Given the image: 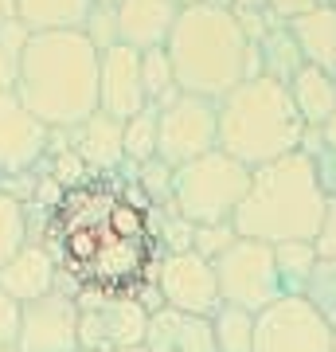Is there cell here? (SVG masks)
<instances>
[{
    "label": "cell",
    "mask_w": 336,
    "mask_h": 352,
    "mask_svg": "<svg viewBox=\"0 0 336 352\" xmlns=\"http://www.w3.org/2000/svg\"><path fill=\"white\" fill-rule=\"evenodd\" d=\"M16 337H20V305L0 294V349H16Z\"/></svg>",
    "instance_id": "34"
},
{
    "label": "cell",
    "mask_w": 336,
    "mask_h": 352,
    "mask_svg": "<svg viewBox=\"0 0 336 352\" xmlns=\"http://www.w3.org/2000/svg\"><path fill=\"white\" fill-rule=\"evenodd\" d=\"M250 188V168L227 157L223 149H212L176 168L172 176V204L188 223H231L238 204Z\"/></svg>",
    "instance_id": "6"
},
{
    "label": "cell",
    "mask_w": 336,
    "mask_h": 352,
    "mask_svg": "<svg viewBox=\"0 0 336 352\" xmlns=\"http://www.w3.org/2000/svg\"><path fill=\"white\" fill-rule=\"evenodd\" d=\"M289 32L298 39L301 59L309 67H321L324 75L336 78V8L333 4L313 8V12L289 20Z\"/></svg>",
    "instance_id": "18"
},
{
    "label": "cell",
    "mask_w": 336,
    "mask_h": 352,
    "mask_svg": "<svg viewBox=\"0 0 336 352\" xmlns=\"http://www.w3.org/2000/svg\"><path fill=\"white\" fill-rule=\"evenodd\" d=\"M113 352H149V349H145V344H141V349H113Z\"/></svg>",
    "instance_id": "43"
},
{
    "label": "cell",
    "mask_w": 336,
    "mask_h": 352,
    "mask_svg": "<svg viewBox=\"0 0 336 352\" xmlns=\"http://www.w3.org/2000/svg\"><path fill=\"white\" fill-rule=\"evenodd\" d=\"M0 184H4V173H0Z\"/></svg>",
    "instance_id": "46"
},
{
    "label": "cell",
    "mask_w": 336,
    "mask_h": 352,
    "mask_svg": "<svg viewBox=\"0 0 336 352\" xmlns=\"http://www.w3.org/2000/svg\"><path fill=\"white\" fill-rule=\"evenodd\" d=\"M238 239L235 223H203L196 227V239H192V251L199 254V258H208V263H215L219 254L231 251V243Z\"/></svg>",
    "instance_id": "32"
},
{
    "label": "cell",
    "mask_w": 336,
    "mask_h": 352,
    "mask_svg": "<svg viewBox=\"0 0 336 352\" xmlns=\"http://www.w3.org/2000/svg\"><path fill=\"white\" fill-rule=\"evenodd\" d=\"M122 126L117 118L110 113H90L82 126L75 129H63L67 141H71V149L82 157L90 173H113V168H122L125 164V149H122Z\"/></svg>",
    "instance_id": "16"
},
{
    "label": "cell",
    "mask_w": 336,
    "mask_h": 352,
    "mask_svg": "<svg viewBox=\"0 0 336 352\" xmlns=\"http://www.w3.org/2000/svg\"><path fill=\"white\" fill-rule=\"evenodd\" d=\"M176 16H180V8L172 0H122L117 4V36L133 51L164 47L172 36Z\"/></svg>",
    "instance_id": "15"
},
{
    "label": "cell",
    "mask_w": 336,
    "mask_h": 352,
    "mask_svg": "<svg viewBox=\"0 0 336 352\" xmlns=\"http://www.w3.org/2000/svg\"><path fill=\"white\" fill-rule=\"evenodd\" d=\"M157 294H161L164 309L208 317V321H212L215 309L223 305L219 282H215V266L208 263V258H199L196 251L164 254L161 274H157Z\"/></svg>",
    "instance_id": "10"
},
{
    "label": "cell",
    "mask_w": 336,
    "mask_h": 352,
    "mask_svg": "<svg viewBox=\"0 0 336 352\" xmlns=\"http://www.w3.org/2000/svg\"><path fill=\"white\" fill-rule=\"evenodd\" d=\"M192 239H196V223H188L180 212L164 215V223H161L164 254H184V251H192Z\"/></svg>",
    "instance_id": "33"
},
{
    "label": "cell",
    "mask_w": 336,
    "mask_h": 352,
    "mask_svg": "<svg viewBox=\"0 0 336 352\" xmlns=\"http://www.w3.org/2000/svg\"><path fill=\"white\" fill-rule=\"evenodd\" d=\"M172 176H176V168H172V164H164L161 157L137 168V180H141V188H145V196H149L164 215L176 212V204H172Z\"/></svg>",
    "instance_id": "30"
},
{
    "label": "cell",
    "mask_w": 336,
    "mask_h": 352,
    "mask_svg": "<svg viewBox=\"0 0 336 352\" xmlns=\"http://www.w3.org/2000/svg\"><path fill=\"white\" fill-rule=\"evenodd\" d=\"M254 317L238 305H219L212 317L215 349L219 352H254Z\"/></svg>",
    "instance_id": "26"
},
{
    "label": "cell",
    "mask_w": 336,
    "mask_h": 352,
    "mask_svg": "<svg viewBox=\"0 0 336 352\" xmlns=\"http://www.w3.org/2000/svg\"><path fill=\"white\" fill-rule=\"evenodd\" d=\"M317 133H321V149H333L336 153V113L324 122L321 129H317Z\"/></svg>",
    "instance_id": "38"
},
{
    "label": "cell",
    "mask_w": 336,
    "mask_h": 352,
    "mask_svg": "<svg viewBox=\"0 0 336 352\" xmlns=\"http://www.w3.org/2000/svg\"><path fill=\"white\" fill-rule=\"evenodd\" d=\"M27 39H32V32L20 20L8 28H0V90H16V82H20Z\"/></svg>",
    "instance_id": "29"
},
{
    "label": "cell",
    "mask_w": 336,
    "mask_h": 352,
    "mask_svg": "<svg viewBox=\"0 0 336 352\" xmlns=\"http://www.w3.org/2000/svg\"><path fill=\"white\" fill-rule=\"evenodd\" d=\"M51 289H59V270L43 243H24L12 254V263L0 270V294H8L16 305L39 302Z\"/></svg>",
    "instance_id": "14"
},
{
    "label": "cell",
    "mask_w": 336,
    "mask_h": 352,
    "mask_svg": "<svg viewBox=\"0 0 336 352\" xmlns=\"http://www.w3.org/2000/svg\"><path fill=\"white\" fill-rule=\"evenodd\" d=\"M164 51L172 59L180 94L208 102H223L238 82L258 75V55L238 24V12L219 0L180 8Z\"/></svg>",
    "instance_id": "2"
},
{
    "label": "cell",
    "mask_w": 336,
    "mask_h": 352,
    "mask_svg": "<svg viewBox=\"0 0 336 352\" xmlns=\"http://www.w3.org/2000/svg\"><path fill=\"white\" fill-rule=\"evenodd\" d=\"M51 145V129L27 110L16 90H0V173H36Z\"/></svg>",
    "instance_id": "12"
},
{
    "label": "cell",
    "mask_w": 336,
    "mask_h": 352,
    "mask_svg": "<svg viewBox=\"0 0 336 352\" xmlns=\"http://www.w3.org/2000/svg\"><path fill=\"white\" fill-rule=\"evenodd\" d=\"M301 298H305L336 333V258H317V266H313V274H309V282H305V294H301Z\"/></svg>",
    "instance_id": "27"
},
{
    "label": "cell",
    "mask_w": 336,
    "mask_h": 352,
    "mask_svg": "<svg viewBox=\"0 0 336 352\" xmlns=\"http://www.w3.org/2000/svg\"><path fill=\"white\" fill-rule=\"evenodd\" d=\"M309 161H313V168H317V180H321L324 196L336 200V153L333 149H317Z\"/></svg>",
    "instance_id": "37"
},
{
    "label": "cell",
    "mask_w": 336,
    "mask_h": 352,
    "mask_svg": "<svg viewBox=\"0 0 336 352\" xmlns=\"http://www.w3.org/2000/svg\"><path fill=\"white\" fill-rule=\"evenodd\" d=\"M141 87H145V98L149 106L164 110L168 102L180 94L176 87V71H172V59L164 47H153V51H141Z\"/></svg>",
    "instance_id": "25"
},
{
    "label": "cell",
    "mask_w": 336,
    "mask_h": 352,
    "mask_svg": "<svg viewBox=\"0 0 336 352\" xmlns=\"http://www.w3.org/2000/svg\"><path fill=\"white\" fill-rule=\"evenodd\" d=\"M274 266H278V282H282V298H301L313 266H317V247L313 243H278Z\"/></svg>",
    "instance_id": "23"
},
{
    "label": "cell",
    "mask_w": 336,
    "mask_h": 352,
    "mask_svg": "<svg viewBox=\"0 0 336 352\" xmlns=\"http://www.w3.org/2000/svg\"><path fill=\"white\" fill-rule=\"evenodd\" d=\"M27 243V204L0 192V270L12 263V254Z\"/></svg>",
    "instance_id": "28"
},
{
    "label": "cell",
    "mask_w": 336,
    "mask_h": 352,
    "mask_svg": "<svg viewBox=\"0 0 336 352\" xmlns=\"http://www.w3.org/2000/svg\"><path fill=\"white\" fill-rule=\"evenodd\" d=\"M145 106H149V98H145V87H141V51L125 47V43L102 51L98 110L117 118V122H129V118H137Z\"/></svg>",
    "instance_id": "13"
},
{
    "label": "cell",
    "mask_w": 336,
    "mask_h": 352,
    "mask_svg": "<svg viewBox=\"0 0 336 352\" xmlns=\"http://www.w3.org/2000/svg\"><path fill=\"white\" fill-rule=\"evenodd\" d=\"M145 349L149 352H219L208 317L176 314V309H157L149 317Z\"/></svg>",
    "instance_id": "17"
},
{
    "label": "cell",
    "mask_w": 336,
    "mask_h": 352,
    "mask_svg": "<svg viewBox=\"0 0 336 352\" xmlns=\"http://www.w3.org/2000/svg\"><path fill=\"white\" fill-rule=\"evenodd\" d=\"M317 258H336V200H328V212L321 219V231H317Z\"/></svg>",
    "instance_id": "35"
},
{
    "label": "cell",
    "mask_w": 336,
    "mask_h": 352,
    "mask_svg": "<svg viewBox=\"0 0 336 352\" xmlns=\"http://www.w3.org/2000/svg\"><path fill=\"white\" fill-rule=\"evenodd\" d=\"M164 212L145 196L137 168L87 173L63 188L43 223L59 289L75 298H145L164 263Z\"/></svg>",
    "instance_id": "1"
},
{
    "label": "cell",
    "mask_w": 336,
    "mask_h": 352,
    "mask_svg": "<svg viewBox=\"0 0 336 352\" xmlns=\"http://www.w3.org/2000/svg\"><path fill=\"white\" fill-rule=\"evenodd\" d=\"M20 20V12H16V0H0V28H8Z\"/></svg>",
    "instance_id": "39"
},
{
    "label": "cell",
    "mask_w": 336,
    "mask_h": 352,
    "mask_svg": "<svg viewBox=\"0 0 336 352\" xmlns=\"http://www.w3.org/2000/svg\"><path fill=\"white\" fill-rule=\"evenodd\" d=\"M328 0H266V8L278 16V24H289V20H298V16L313 12V8H324Z\"/></svg>",
    "instance_id": "36"
},
{
    "label": "cell",
    "mask_w": 336,
    "mask_h": 352,
    "mask_svg": "<svg viewBox=\"0 0 336 352\" xmlns=\"http://www.w3.org/2000/svg\"><path fill=\"white\" fill-rule=\"evenodd\" d=\"M328 4H333V8H336V0H328Z\"/></svg>",
    "instance_id": "47"
},
{
    "label": "cell",
    "mask_w": 336,
    "mask_h": 352,
    "mask_svg": "<svg viewBox=\"0 0 336 352\" xmlns=\"http://www.w3.org/2000/svg\"><path fill=\"white\" fill-rule=\"evenodd\" d=\"M328 212L317 168L305 153H289L250 173V188L235 212V231L258 243H313Z\"/></svg>",
    "instance_id": "4"
},
{
    "label": "cell",
    "mask_w": 336,
    "mask_h": 352,
    "mask_svg": "<svg viewBox=\"0 0 336 352\" xmlns=\"http://www.w3.org/2000/svg\"><path fill=\"white\" fill-rule=\"evenodd\" d=\"M333 352H336V333H333Z\"/></svg>",
    "instance_id": "44"
},
{
    "label": "cell",
    "mask_w": 336,
    "mask_h": 352,
    "mask_svg": "<svg viewBox=\"0 0 336 352\" xmlns=\"http://www.w3.org/2000/svg\"><path fill=\"white\" fill-rule=\"evenodd\" d=\"M0 352H16V349H0Z\"/></svg>",
    "instance_id": "45"
},
{
    "label": "cell",
    "mask_w": 336,
    "mask_h": 352,
    "mask_svg": "<svg viewBox=\"0 0 336 352\" xmlns=\"http://www.w3.org/2000/svg\"><path fill=\"white\" fill-rule=\"evenodd\" d=\"M16 352H78V298L51 289L47 298L20 305Z\"/></svg>",
    "instance_id": "11"
},
{
    "label": "cell",
    "mask_w": 336,
    "mask_h": 352,
    "mask_svg": "<svg viewBox=\"0 0 336 352\" xmlns=\"http://www.w3.org/2000/svg\"><path fill=\"white\" fill-rule=\"evenodd\" d=\"M176 8H192V4H203V0H172Z\"/></svg>",
    "instance_id": "41"
},
{
    "label": "cell",
    "mask_w": 336,
    "mask_h": 352,
    "mask_svg": "<svg viewBox=\"0 0 336 352\" xmlns=\"http://www.w3.org/2000/svg\"><path fill=\"white\" fill-rule=\"evenodd\" d=\"M289 94H293V106H298L305 129H321L336 113V78L324 75L321 67H301L289 82Z\"/></svg>",
    "instance_id": "20"
},
{
    "label": "cell",
    "mask_w": 336,
    "mask_h": 352,
    "mask_svg": "<svg viewBox=\"0 0 336 352\" xmlns=\"http://www.w3.org/2000/svg\"><path fill=\"white\" fill-rule=\"evenodd\" d=\"M301 138L305 122L293 106V94L274 78L254 75L219 102V149L250 173L298 153Z\"/></svg>",
    "instance_id": "5"
},
{
    "label": "cell",
    "mask_w": 336,
    "mask_h": 352,
    "mask_svg": "<svg viewBox=\"0 0 336 352\" xmlns=\"http://www.w3.org/2000/svg\"><path fill=\"white\" fill-rule=\"evenodd\" d=\"M98 47L82 32H36L16 94L51 133L75 129L98 113Z\"/></svg>",
    "instance_id": "3"
},
{
    "label": "cell",
    "mask_w": 336,
    "mask_h": 352,
    "mask_svg": "<svg viewBox=\"0 0 336 352\" xmlns=\"http://www.w3.org/2000/svg\"><path fill=\"white\" fill-rule=\"evenodd\" d=\"M94 0H16L20 24L36 32H82Z\"/></svg>",
    "instance_id": "21"
},
{
    "label": "cell",
    "mask_w": 336,
    "mask_h": 352,
    "mask_svg": "<svg viewBox=\"0 0 336 352\" xmlns=\"http://www.w3.org/2000/svg\"><path fill=\"white\" fill-rule=\"evenodd\" d=\"M102 333H106V352L113 349H141L149 337V309L141 298H110L98 302Z\"/></svg>",
    "instance_id": "19"
},
{
    "label": "cell",
    "mask_w": 336,
    "mask_h": 352,
    "mask_svg": "<svg viewBox=\"0 0 336 352\" xmlns=\"http://www.w3.org/2000/svg\"><path fill=\"white\" fill-rule=\"evenodd\" d=\"M212 149H219V102L176 94L157 122V157L180 168Z\"/></svg>",
    "instance_id": "8"
},
{
    "label": "cell",
    "mask_w": 336,
    "mask_h": 352,
    "mask_svg": "<svg viewBox=\"0 0 336 352\" xmlns=\"http://www.w3.org/2000/svg\"><path fill=\"white\" fill-rule=\"evenodd\" d=\"M157 122H161V110L145 106L137 118H129L122 126V149H125V164L129 168H141V164L157 161Z\"/></svg>",
    "instance_id": "24"
},
{
    "label": "cell",
    "mask_w": 336,
    "mask_h": 352,
    "mask_svg": "<svg viewBox=\"0 0 336 352\" xmlns=\"http://www.w3.org/2000/svg\"><path fill=\"white\" fill-rule=\"evenodd\" d=\"M82 36L102 51H110L122 43V36H117V8H110V4H94L87 16V24H82Z\"/></svg>",
    "instance_id": "31"
},
{
    "label": "cell",
    "mask_w": 336,
    "mask_h": 352,
    "mask_svg": "<svg viewBox=\"0 0 336 352\" xmlns=\"http://www.w3.org/2000/svg\"><path fill=\"white\" fill-rule=\"evenodd\" d=\"M254 352H333V325L305 298H278L254 317Z\"/></svg>",
    "instance_id": "9"
},
{
    "label": "cell",
    "mask_w": 336,
    "mask_h": 352,
    "mask_svg": "<svg viewBox=\"0 0 336 352\" xmlns=\"http://www.w3.org/2000/svg\"><path fill=\"white\" fill-rule=\"evenodd\" d=\"M231 8H235V12H262L266 0H231Z\"/></svg>",
    "instance_id": "40"
},
{
    "label": "cell",
    "mask_w": 336,
    "mask_h": 352,
    "mask_svg": "<svg viewBox=\"0 0 336 352\" xmlns=\"http://www.w3.org/2000/svg\"><path fill=\"white\" fill-rule=\"evenodd\" d=\"M254 55H258V75L274 78V82H282V87H289L293 75L305 67L301 47H298V39H293V32H289V24L266 28V36L254 43Z\"/></svg>",
    "instance_id": "22"
},
{
    "label": "cell",
    "mask_w": 336,
    "mask_h": 352,
    "mask_svg": "<svg viewBox=\"0 0 336 352\" xmlns=\"http://www.w3.org/2000/svg\"><path fill=\"white\" fill-rule=\"evenodd\" d=\"M215 282H219V298L223 305H238L247 314H262L266 305L282 298V282H278L274 266V247L258 239L231 243V251L215 258Z\"/></svg>",
    "instance_id": "7"
},
{
    "label": "cell",
    "mask_w": 336,
    "mask_h": 352,
    "mask_svg": "<svg viewBox=\"0 0 336 352\" xmlns=\"http://www.w3.org/2000/svg\"><path fill=\"white\" fill-rule=\"evenodd\" d=\"M94 4H110V8H117V4H122V0H94Z\"/></svg>",
    "instance_id": "42"
}]
</instances>
